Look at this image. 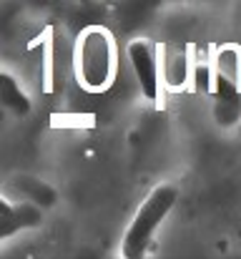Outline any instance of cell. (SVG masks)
<instances>
[{"mask_svg":"<svg viewBox=\"0 0 241 259\" xmlns=\"http://www.w3.org/2000/svg\"><path fill=\"white\" fill-rule=\"evenodd\" d=\"M10 186L18 191L20 201L35 204V206H40V209L56 204V191H53L45 181H40V179H35V176H15V181H13Z\"/></svg>","mask_w":241,"mask_h":259,"instance_id":"7","label":"cell"},{"mask_svg":"<svg viewBox=\"0 0 241 259\" xmlns=\"http://www.w3.org/2000/svg\"><path fill=\"white\" fill-rule=\"evenodd\" d=\"M0 98H3V106L10 108L15 116H25V113L30 111V101H28L25 91L20 88V83H18L13 76H8V73L0 76Z\"/></svg>","mask_w":241,"mask_h":259,"instance_id":"8","label":"cell"},{"mask_svg":"<svg viewBox=\"0 0 241 259\" xmlns=\"http://www.w3.org/2000/svg\"><path fill=\"white\" fill-rule=\"evenodd\" d=\"M211 68H214L216 81L241 88V48L231 46V43L216 48L214 58H211Z\"/></svg>","mask_w":241,"mask_h":259,"instance_id":"6","label":"cell"},{"mask_svg":"<svg viewBox=\"0 0 241 259\" xmlns=\"http://www.w3.org/2000/svg\"><path fill=\"white\" fill-rule=\"evenodd\" d=\"M126 56H128V63L133 68V76H136L141 93L156 103L161 93V83H163V78H161V46H154L146 38H136L128 43Z\"/></svg>","mask_w":241,"mask_h":259,"instance_id":"3","label":"cell"},{"mask_svg":"<svg viewBox=\"0 0 241 259\" xmlns=\"http://www.w3.org/2000/svg\"><path fill=\"white\" fill-rule=\"evenodd\" d=\"M194 58L186 46H161V78L171 91H178L194 78Z\"/></svg>","mask_w":241,"mask_h":259,"instance_id":"4","label":"cell"},{"mask_svg":"<svg viewBox=\"0 0 241 259\" xmlns=\"http://www.w3.org/2000/svg\"><path fill=\"white\" fill-rule=\"evenodd\" d=\"M43 222V209L28 201H10L3 199L0 201V237L10 239L15 232L38 227Z\"/></svg>","mask_w":241,"mask_h":259,"instance_id":"5","label":"cell"},{"mask_svg":"<svg viewBox=\"0 0 241 259\" xmlns=\"http://www.w3.org/2000/svg\"><path fill=\"white\" fill-rule=\"evenodd\" d=\"M178 201V189L173 184H159L146 201L138 206V211L133 214L123 242H121V257L123 259H146L154 234L159 232L163 219L171 214V209Z\"/></svg>","mask_w":241,"mask_h":259,"instance_id":"2","label":"cell"},{"mask_svg":"<svg viewBox=\"0 0 241 259\" xmlns=\"http://www.w3.org/2000/svg\"><path fill=\"white\" fill-rule=\"evenodd\" d=\"M73 63H76V78L85 91L93 93L106 91L113 83L118 68V51L111 30L101 25L85 28L76 43Z\"/></svg>","mask_w":241,"mask_h":259,"instance_id":"1","label":"cell"}]
</instances>
